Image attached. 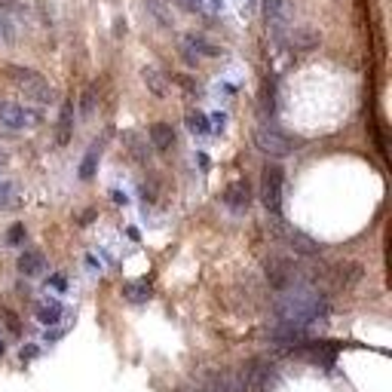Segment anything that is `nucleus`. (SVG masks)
<instances>
[{
    "label": "nucleus",
    "mask_w": 392,
    "mask_h": 392,
    "mask_svg": "<svg viewBox=\"0 0 392 392\" xmlns=\"http://www.w3.org/2000/svg\"><path fill=\"white\" fill-rule=\"evenodd\" d=\"M151 295L153 291H151V285L147 282H126L123 285V297L129 304H144V301H151Z\"/></svg>",
    "instance_id": "nucleus-10"
},
{
    "label": "nucleus",
    "mask_w": 392,
    "mask_h": 392,
    "mask_svg": "<svg viewBox=\"0 0 392 392\" xmlns=\"http://www.w3.org/2000/svg\"><path fill=\"white\" fill-rule=\"evenodd\" d=\"M37 123L40 117L34 111L12 102H0V126H6V129H28V126H37Z\"/></svg>",
    "instance_id": "nucleus-5"
},
{
    "label": "nucleus",
    "mask_w": 392,
    "mask_h": 392,
    "mask_svg": "<svg viewBox=\"0 0 392 392\" xmlns=\"http://www.w3.org/2000/svg\"><path fill=\"white\" fill-rule=\"evenodd\" d=\"M44 267H46V261L37 248H28V252H22V258H19V273L22 276H37V273H44Z\"/></svg>",
    "instance_id": "nucleus-8"
},
{
    "label": "nucleus",
    "mask_w": 392,
    "mask_h": 392,
    "mask_svg": "<svg viewBox=\"0 0 392 392\" xmlns=\"http://www.w3.org/2000/svg\"><path fill=\"white\" fill-rule=\"evenodd\" d=\"M144 83L151 86L153 95H160V98L166 95V77H162L156 68H144Z\"/></svg>",
    "instance_id": "nucleus-13"
},
{
    "label": "nucleus",
    "mask_w": 392,
    "mask_h": 392,
    "mask_svg": "<svg viewBox=\"0 0 392 392\" xmlns=\"http://www.w3.org/2000/svg\"><path fill=\"white\" fill-rule=\"evenodd\" d=\"M71 120H74V102L62 104V117H59V144L71 141Z\"/></svg>",
    "instance_id": "nucleus-12"
},
{
    "label": "nucleus",
    "mask_w": 392,
    "mask_h": 392,
    "mask_svg": "<svg viewBox=\"0 0 392 392\" xmlns=\"http://www.w3.org/2000/svg\"><path fill=\"white\" fill-rule=\"evenodd\" d=\"M49 285H53L55 291H65V288H68V282H65V276H62V273H55L53 279H49Z\"/></svg>",
    "instance_id": "nucleus-23"
},
{
    "label": "nucleus",
    "mask_w": 392,
    "mask_h": 392,
    "mask_svg": "<svg viewBox=\"0 0 392 392\" xmlns=\"http://www.w3.org/2000/svg\"><path fill=\"white\" fill-rule=\"evenodd\" d=\"M147 135H151V144L156 151H169V147L175 144V129L169 123H153Z\"/></svg>",
    "instance_id": "nucleus-9"
},
{
    "label": "nucleus",
    "mask_w": 392,
    "mask_h": 392,
    "mask_svg": "<svg viewBox=\"0 0 392 392\" xmlns=\"http://www.w3.org/2000/svg\"><path fill=\"white\" fill-rule=\"evenodd\" d=\"M0 355H3V340H0Z\"/></svg>",
    "instance_id": "nucleus-26"
},
{
    "label": "nucleus",
    "mask_w": 392,
    "mask_h": 392,
    "mask_svg": "<svg viewBox=\"0 0 392 392\" xmlns=\"http://www.w3.org/2000/svg\"><path fill=\"white\" fill-rule=\"evenodd\" d=\"M276 312H279L282 325L306 328L325 312V297L310 285H288L285 297L276 304Z\"/></svg>",
    "instance_id": "nucleus-1"
},
{
    "label": "nucleus",
    "mask_w": 392,
    "mask_h": 392,
    "mask_svg": "<svg viewBox=\"0 0 392 392\" xmlns=\"http://www.w3.org/2000/svg\"><path fill=\"white\" fill-rule=\"evenodd\" d=\"M267 279L273 288H288V285H295V270H291V263L285 258H270L267 261Z\"/></svg>",
    "instance_id": "nucleus-6"
},
{
    "label": "nucleus",
    "mask_w": 392,
    "mask_h": 392,
    "mask_svg": "<svg viewBox=\"0 0 392 392\" xmlns=\"http://www.w3.org/2000/svg\"><path fill=\"white\" fill-rule=\"evenodd\" d=\"M187 126H190V132H196V135H209V120H205V113H199V111L187 113Z\"/></svg>",
    "instance_id": "nucleus-16"
},
{
    "label": "nucleus",
    "mask_w": 392,
    "mask_h": 392,
    "mask_svg": "<svg viewBox=\"0 0 392 392\" xmlns=\"http://www.w3.org/2000/svg\"><path fill=\"white\" fill-rule=\"evenodd\" d=\"M288 245L295 248L297 254H316V252H319L316 242H312L310 236H304L301 230H288Z\"/></svg>",
    "instance_id": "nucleus-11"
},
{
    "label": "nucleus",
    "mask_w": 392,
    "mask_h": 392,
    "mask_svg": "<svg viewBox=\"0 0 392 392\" xmlns=\"http://www.w3.org/2000/svg\"><path fill=\"white\" fill-rule=\"evenodd\" d=\"M37 319H40L44 325H55V322L62 319V304H59V301H49V304H44V306L37 310Z\"/></svg>",
    "instance_id": "nucleus-14"
},
{
    "label": "nucleus",
    "mask_w": 392,
    "mask_h": 392,
    "mask_svg": "<svg viewBox=\"0 0 392 392\" xmlns=\"http://www.w3.org/2000/svg\"><path fill=\"white\" fill-rule=\"evenodd\" d=\"M254 144L270 156H288L295 151V141L285 132L276 129V126H258V129H254Z\"/></svg>",
    "instance_id": "nucleus-4"
},
{
    "label": "nucleus",
    "mask_w": 392,
    "mask_h": 392,
    "mask_svg": "<svg viewBox=\"0 0 392 392\" xmlns=\"http://www.w3.org/2000/svg\"><path fill=\"white\" fill-rule=\"evenodd\" d=\"M295 37H297V40H295L297 49H310V46L319 44V34H312V31H297Z\"/></svg>",
    "instance_id": "nucleus-19"
},
{
    "label": "nucleus",
    "mask_w": 392,
    "mask_h": 392,
    "mask_svg": "<svg viewBox=\"0 0 392 392\" xmlns=\"http://www.w3.org/2000/svg\"><path fill=\"white\" fill-rule=\"evenodd\" d=\"M224 203L230 212H245L252 205V187H248V181H233L224 190Z\"/></svg>",
    "instance_id": "nucleus-7"
},
{
    "label": "nucleus",
    "mask_w": 392,
    "mask_h": 392,
    "mask_svg": "<svg viewBox=\"0 0 392 392\" xmlns=\"http://www.w3.org/2000/svg\"><path fill=\"white\" fill-rule=\"evenodd\" d=\"M0 37H3V40H10V37H12V28L6 25V19H0Z\"/></svg>",
    "instance_id": "nucleus-25"
},
{
    "label": "nucleus",
    "mask_w": 392,
    "mask_h": 392,
    "mask_svg": "<svg viewBox=\"0 0 392 392\" xmlns=\"http://www.w3.org/2000/svg\"><path fill=\"white\" fill-rule=\"evenodd\" d=\"M92 102H95V89H86V95H83V117L92 113Z\"/></svg>",
    "instance_id": "nucleus-22"
},
{
    "label": "nucleus",
    "mask_w": 392,
    "mask_h": 392,
    "mask_svg": "<svg viewBox=\"0 0 392 392\" xmlns=\"http://www.w3.org/2000/svg\"><path fill=\"white\" fill-rule=\"evenodd\" d=\"M6 77H10V80L16 83V86L22 89L28 98H31V102H37V104L53 102V86H49L37 71L22 68V65H6Z\"/></svg>",
    "instance_id": "nucleus-2"
},
{
    "label": "nucleus",
    "mask_w": 392,
    "mask_h": 392,
    "mask_svg": "<svg viewBox=\"0 0 392 392\" xmlns=\"http://www.w3.org/2000/svg\"><path fill=\"white\" fill-rule=\"evenodd\" d=\"M190 46H194V53H203V55H221V53H224V49H221V46L205 44L203 37H190Z\"/></svg>",
    "instance_id": "nucleus-18"
},
{
    "label": "nucleus",
    "mask_w": 392,
    "mask_h": 392,
    "mask_svg": "<svg viewBox=\"0 0 392 392\" xmlns=\"http://www.w3.org/2000/svg\"><path fill=\"white\" fill-rule=\"evenodd\" d=\"M334 273H337V282L340 285H353L362 276V267H355V263H340Z\"/></svg>",
    "instance_id": "nucleus-15"
},
{
    "label": "nucleus",
    "mask_w": 392,
    "mask_h": 392,
    "mask_svg": "<svg viewBox=\"0 0 392 392\" xmlns=\"http://www.w3.org/2000/svg\"><path fill=\"white\" fill-rule=\"evenodd\" d=\"M261 199L270 215H279L282 209V169L279 166H263L261 172Z\"/></svg>",
    "instance_id": "nucleus-3"
},
{
    "label": "nucleus",
    "mask_w": 392,
    "mask_h": 392,
    "mask_svg": "<svg viewBox=\"0 0 392 392\" xmlns=\"http://www.w3.org/2000/svg\"><path fill=\"white\" fill-rule=\"evenodd\" d=\"M34 355H40V349H37V346H25V349H22V362H31Z\"/></svg>",
    "instance_id": "nucleus-24"
},
{
    "label": "nucleus",
    "mask_w": 392,
    "mask_h": 392,
    "mask_svg": "<svg viewBox=\"0 0 392 392\" xmlns=\"http://www.w3.org/2000/svg\"><path fill=\"white\" fill-rule=\"evenodd\" d=\"M12 203H16V187L12 184H0V209H6Z\"/></svg>",
    "instance_id": "nucleus-20"
},
{
    "label": "nucleus",
    "mask_w": 392,
    "mask_h": 392,
    "mask_svg": "<svg viewBox=\"0 0 392 392\" xmlns=\"http://www.w3.org/2000/svg\"><path fill=\"white\" fill-rule=\"evenodd\" d=\"M95 162H98V147H89V153L83 156V166H80V178H83V181H89V178L95 175Z\"/></svg>",
    "instance_id": "nucleus-17"
},
{
    "label": "nucleus",
    "mask_w": 392,
    "mask_h": 392,
    "mask_svg": "<svg viewBox=\"0 0 392 392\" xmlns=\"http://www.w3.org/2000/svg\"><path fill=\"white\" fill-rule=\"evenodd\" d=\"M22 239H25V224H12L10 233H6V242H10V245H19Z\"/></svg>",
    "instance_id": "nucleus-21"
}]
</instances>
